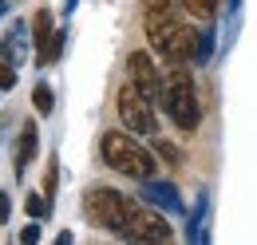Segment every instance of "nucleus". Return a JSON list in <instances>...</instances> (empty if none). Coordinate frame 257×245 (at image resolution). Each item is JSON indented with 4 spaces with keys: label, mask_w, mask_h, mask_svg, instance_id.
<instances>
[{
    "label": "nucleus",
    "mask_w": 257,
    "mask_h": 245,
    "mask_svg": "<svg viewBox=\"0 0 257 245\" xmlns=\"http://www.w3.org/2000/svg\"><path fill=\"white\" fill-rule=\"evenodd\" d=\"M83 210H87V221L99 225V229H107V233H123V225H127L131 210H135V202H131L127 194H119V190H111V186H95L87 198H83Z\"/></svg>",
    "instance_id": "20e7f679"
},
{
    "label": "nucleus",
    "mask_w": 257,
    "mask_h": 245,
    "mask_svg": "<svg viewBox=\"0 0 257 245\" xmlns=\"http://www.w3.org/2000/svg\"><path fill=\"white\" fill-rule=\"evenodd\" d=\"M52 20H56V16H52L48 8H40V12L32 16V36H36V52H40V56H36V63H40V67H44V56H48V44H52V36H56Z\"/></svg>",
    "instance_id": "1a4fd4ad"
},
{
    "label": "nucleus",
    "mask_w": 257,
    "mask_h": 245,
    "mask_svg": "<svg viewBox=\"0 0 257 245\" xmlns=\"http://www.w3.org/2000/svg\"><path fill=\"white\" fill-rule=\"evenodd\" d=\"M16 87V63L0 60V91H12Z\"/></svg>",
    "instance_id": "4468645a"
},
{
    "label": "nucleus",
    "mask_w": 257,
    "mask_h": 245,
    "mask_svg": "<svg viewBox=\"0 0 257 245\" xmlns=\"http://www.w3.org/2000/svg\"><path fill=\"white\" fill-rule=\"evenodd\" d=\"M115 111H119V119H123V127H127L131 135H155V127H159V119H155V103L139 91L135 83H123V87H119Z\"/></svg>",
    "instance_id": "423d86ee"
},
{
    "label": "nucleus",
    "mask_w": 257,
    "mask_h": 245,
    "mask_svg": "<svg viewBox=\"0 0 257 245\" xmlns=\"http://www.w3.org/2000/svg\"><path fill=\"white\" fill-rule=\"evenodd\" d=\"M99 154H103V162L111 170H119L123 178H135V182L155 178V170H159L155 166V154L147 151L139 143V135H131V131H107L99 139Z\"/></svg>",
    "instance_id": "f03ea898"
},
{
    "label": "nucleus",
    "mask_w": 257,
    "mask_h": 245,
    "mask_svg": "<svg viewBox=\"0 0 257 245\" xmlns=\"http://www.w3.org/2000/svg\"><path fill=\"white\" fill-rule=\"evenodd\" d=\"M218 4H222V0H182V8H186L190 16H198V20H210V16L218 12Z\"/></svg>",
    "instance_id": "9b49d317"
},
{
    "label": "nucleus",
    "mask_w": 257,
    "mask_h": 245,
    "mask_svg": "<svg viewBox=\"0 0 257 245\" xmlns=\"http://www.w3.org/2000/svg\"><path fill=\"white\" fill-rule=\"evenodd\" d=\"M143 28L151 48L170 63H186L198 52V32L178 16L174 0H143Z\"/></svg>",
    "instance_id": "f257e3e1"
},
{
    "label": "nucleus",
    "mask_w": 257,
    "mask_h": 245,
    "mask_svg": "<svg viewBox=\"0 0 257 245\" xmlns=\"http://www.w3.org/2000/svg\"><path fill=\"white\" fill-rule=\"evenodd\" d=\"M48 206H52V202H48V198H40V194H28V202H24L28 217H36V221H40V217H48Z\"/></svg>",
    "instance_id": "ddd939ff"
},
{
    "label": "nucleus",
    "mask_w": 257,
    "mask_h": 245,
    "mask_svg": "<svg viewBox=\"0 0 257 245\" xmlns=\"http://www.w3.org/2000/svg\"><path fill=\"white\" fill-rule=\"evenodd\" d=\"M127 75H131V83L147 95L151 103L162 99V71L155 67L151 52H131V56H127Z\"/></svg>",
    "instance_id": "0eeeda50"
},
{
    "label": "nucleus",
    "mask_w": 257,
    "mask_h": 245,
    "mask_svg": "<svg viewBox=\"0 0 257 245\" xmlns=\"http://www.w3.org/2000/svg\"><path fill=\"white\" fill-rule=\"evenodd\" d=\"M143 198L155 206V210H166V214H186L182 206V194L174 182H162V178H143Z\"/></svg>",
    "instance_id": "6e6552de"
},
{
    "label": "nucleus",
    "mask_w": 257,
    "mask_h": 245,
    "mask_svg": "<svg viewBox=\"0 0 257 245\" xmlns=\"http://www.w3.org/2000/svg\"><path fill=\"white\" fill-rule=\"evenodd\" d=\"M119 237H123V241L166 245V241H174V229H170V221L162 217V210H155V206H139V202H135V210H131V217H127V225H123Z\"/></svg>",
    "instance_id": "39448f33"
},
{
    "label": "nucleus",
    "mask_w": 257,
    "mask_h": 245,
    "mask_svg": "<svg viewBox=\"0 0 257 245\" xmlns=\"http://www.w3.org/2000/svg\"><path fill=\"white\" fill-rule=\"evenodd\" d=\"M162 107H166V115L178 131H198L202 103H198V87H194L190 71L182 63H174L170 75H162Z\"/></svg>",
    "instance_id": "7ed1b4c3"
},
{
    "label": "nucleus",
    "mask_w": 257,
    "mask_h": 245,
    "mask_svg": "<svg viewBox=\"0 0 257 245\" xmlns=\"http://www.w3.org/2000/svg\"><path fill=\"white\" fill-rule=\"evenodd\" d=\"M155 147H159V151H162V158H170V162H178V154L170 151V143H155Z\"/></svg>",
    "instance_id": "2eb2a0df"
},
{
    "label": "nucleus",
    "mask_w": 257,
    "mask_h": 245,
    "mask_svg": "<svg viewBox=\"0 0 257 245\" xmlns=\"http://www.w3.org/2000/svg\"><path fill=\"white\" fill-rule=\"evenodd\" d=\"M52 103H56V99H52V87H48V83H36V91H32V107L40 111V115H48V111H52Z\"/></svg>",
    "instance_id": "f8f14e48"
},
{
    "label": "nucleus",
    "mask_w": 257,
    "mask_h": 245,
    "mask_svg": "<svg viewBox=\"0 0 257 245\" xmlns=\"http://www.w3.org/2000/svg\"><path fill=\"white\" fill-rule=\"evenodd\" d=\"M32 158H36V122H24L20 143H16V174H24Z\"/></svg>",
    "instance_id": "9d476101"
},
{
    "label": "nucleus",
    "mask_w": 257,
    "mask_h": 245,
    "mask_svg": "<svg viewBox=\"0 0 257 245\" xmlns=\"http://www.w3.org/2000/svg\"><path fill=\"white\" fill-rule=\"evenodd\" d=\"M0 221H8V202L0 198Z\"/></svg>",
    "instance_id": "f3484780"
},
{
    "label": "nucleus",
    "mask_w": 257,
    "mask_h": 245,
    "mask_svg": "<svg viewBox=\"0 0 257 245\" xmlns=\"http://www.w3.org/2000/svg\"><path fill=\"white\" fill-rule=\"evenodd\" d=\"M20 237H24V241H36V237H40V225H28V229H24Z\"/></svg>",
    "instance_id": "dca6fc26"
}]
</instances>
